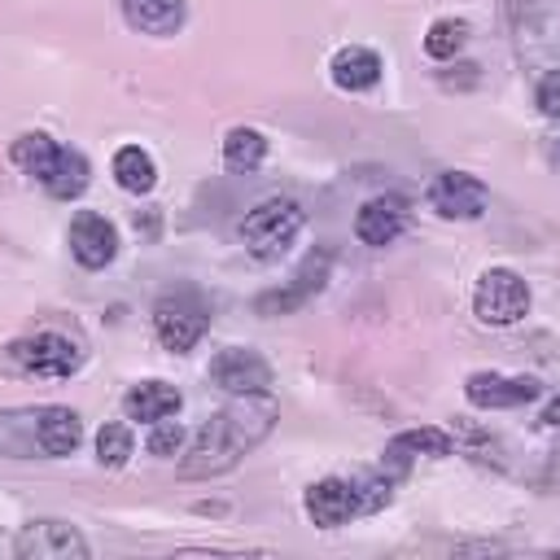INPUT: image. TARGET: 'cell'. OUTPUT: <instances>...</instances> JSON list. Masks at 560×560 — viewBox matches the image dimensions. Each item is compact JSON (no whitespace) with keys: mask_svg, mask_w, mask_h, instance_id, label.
I'll use <instances>...</instances> for the list:
<instances>
[{"mask_svg":"<svg viewBox=\"0 0 560 560\" xmlns=\"http://www.w3.org/2000/svg\"><path fill=\"white\" fill-rule=\"evenodd\" d=\"M534 101H538V109H542L547 118H560V70L542 74V83H538Z\"/></svg>","mask_w":560,"mask_h":560,"instance_id":"obj_25","label":"cell"},{"mask_svg":"<svg viewBox=\"0 0 560 560\" xmlns=\"http://www.w3.org/2000/svg\"><path fill=\"white\" fill-rule=\"evenodd\" d=\"M9 359L18 372L39 376V381H66L83 368V346L66 332H35L9 346Z\"/></svg>","mask_w":560,"mask_h":560,"instance_id":"obj_3","label":"cell"},{"mask_svg":"<svg viewBox=\"0 0 560 560\" xmlns=\"http://www.w3.org/2000/svg\"><path fill=\"white\" fill-rule=\"evenodd\" d=\"M79 442H83V420H79V411H70V407H39V411H35V446H39V455L61 459V455H70Z\"/></svg>","mask_w":560,"mask_h":560,"instance_id":"obj_13","label":"cell"},{"mask_svg":"<svg viewBox=\"0 0 560 560\" xmlns=\"http://www.w3.org/2000/svg\"><path fill=\"white\" fill-rule=\"evenodd\" d=\"M109 171H114L118 188H127V192H149V188L158 184V162H153V153L140 149V144H122V149L114 153Z\"/></svg>","mask_w":560,"mask_h":560,"instance_id":"obj_19","label":"cell"},{"mask_svg":"<svg viewBox=\"0 0 560 560\" xmlns=\"http://www.w3.org/2000/svg\"><path fill=\"white\" fill-rule=\"evenodd\" d=\"M464 394L481 411H503V407L534 402L538 398V381L534 376H503V372H472L464 381Z\"/></svg>","mask_w":560,"mask_h":560,"instance_id":"obj_10","label":"cell"},{"mask_svg":"<svg viewBox=\"0 0 560 560\" xmlns=\"http://www.w3.org/2000/svg\"><path fill=\"white\" fill-rule=\"evenodd\" d=\"M13 551H18L22 560H70V556L83 560V556H88V542H83V534H79L74 525H66V521H31V525H22Z\"/></svg>","mask_w":560,"mask_h":560,"instance_id":"obj_8","label":"cell"},{"mask_svg":"<svg viewBox=\"0 0 560 560\" xmlns=\"http://www.w3.org/2000/svg\"><path fill=\"white\" fill-rule=\"evenodd\" d=\"M402 232H407V201H402L398 192L372 197V201H363L359 214H354V236H359L363 245H372V249L394 245Z\"/></svg>","mask_w":560,"mask_h":560,"instance_id":"obj_12","label":"cell"},{"mask_svg":"<svg viewBox=\"0 0 560 560\" xmlns=\"http://www.w3.org/2000/svg\"><path fill=\"white\" fill-rule=\"evenodd\" d=\"M70 254H74V262L88 267V271L109 267L114 254H118V232H114V223H109L105 214H96V210H79L74 223H70Z\"/></svg>","mask_w":560,"mask_h":560,"instance_id":"obj_9","label":"cell"},{"mask_svg":"<svg viewBox=\"0 0 560 560\" xmlns=\"http://www.w3.org/2000/svg\"><path fill=\"white\" fill-rule=\"evenodd\" d=\"M302 508H306V516H311L315 525H324V529H337V525H346L350 516H363L354 477H350V481H346V477H324V481H315V486L306 490Z\"/></svg>","mask_w":560,"mask_h":560,"instance_id":"obj_11","label":"cell"},{"mask_svg":"<svg viewBox=\"0 0 560 560\" xmlns=\"http://www.w3.org/2000/svg\"><path fill=\"white\" fill-rule=\"evenodd\" d=\"M271 416H276V407L262 394H249L241 407H228V411L210 416L201 424V433L192 438V451L184 459V472L188 477H206V472L232 468L271 429Z\"/></svg>","mask_w":560,"mask_h":560,"instance_id":"obj_1","label":"cell"},{"mask_svg":"<svg viewBox=\"0 0 560 560\" xmlns=\"http://www.w3.org/2000/svg\"><path fill=\"white\" fill-rule=\"evenodd\" d=\"M179 389L175 385H166V381H140V385H131L127 394H122V411H127V420H144V424H153V420H171L175 411H179Z\"/></svg>","mask_w":560,"mask_h":560,"instance_id":"obj_14","label":"cell"},{"mask_svg":"<svg viewBox=\"0 0 560 560\" xmlns=\"http://www.w3.org/2000/svg\"><path fill=\"white\" fill-rule=\"evenodd\" d=\"M472 311H477L481 324L508 328V324L525 319V311H529V284L516 271H508V267H490V271H481L477 289H472Z\"/></svg>","mask_w":560,"mask_h":560,"instance_id":"obj_4","label":"cell"},{"mask_svg":"<svg viewBox=\"0 0 560 560\" xmlns=\"http://www.w3.org/2000/svg\"><path fill=\"white\" fill-rule=\"evenodd\" d=\"M206 324H210V311H206V302H201L197 293H166V298H158V306H153V332H158V341H162L166 350H175V354L192 350V346L201 341Z\"/></svg>","mask_w":560,"mask_h":560,"instance_id":"obj_5","label":"cell"},{"mask_svg":"<svg viewBox=\"0 0 560 560\" xmlns=\"http://www.w3.org/2000/svg\"><path fill=\"white\" fill-rule=\"evenodd\" d=\"M179 442H184V429L175 420H153V433H149V455H179Z\"/></svg>","mask_w":560,"mask_h":560,"instance_id":"obj_24","label":"cell"},{"mask_svg":"<svg viewBox=\"0 0 560 560\" xmlns=\"http://www.w3.org/2000/svg\"><path fill=\"white\" fill-rule=\"evenodd\" d=\"M451 446H455L451 433H442V429H433V424H424V429H407V433L389 438V446H385V464L402 472L411 455H433V459H442V455H451Z\"/></svg>","mask_w":560,"mask_h":560,"instance_id":"obj_17","label":"cell"},{"mask_svg":"<svg viewBox=\"0 0 560 560\" xmlns=\"http://www.w3.org/2000/svg\"><path fill=\"white\" fill-rule=\"evenodd\" d=\"M127 26L140 35H175L184 22V0H118Z\"/></svg>","mask_w":560,"mask_h":560,"instance_id":"obj_16","label":"cell"},{"mask_svg":"<svg viewBox=\"0 0 560 560\" xmlns=\"http://www.w3.org/2000/svg\"><path fill=\"white\" fill-rule=\"evenodd\" d=\"M328 70H332V83L341 92H368L381 79V57L372 48H363V44H346V48H337Z\"/></svg>","mask_w":560,"mask_h":560,"instance_id":"obj_15","label":"cell"},{"mask_svg":"<svg viewBox=\"0 0 560 560\" xmlns=\"http://www.w3.org/2000/svg\"><path fill=\"white\" fill-rule=\"evenodd\" d=\"M302 232V206L293 197H267L241 219V241L258 262H276Z\"/></svg>","mask_w":560,"mask_h":560,"instance_id":"obj_2","label":"cell"},{"mask_svg":"<svg viewBox=\"0 0 560 560\" xmlns=\"http://www.w3.org/2000/svg\"><path fill=\"white\" fill-rule=\"evenodd\" d=\"M542 424H551V429H560V394H556V398H551V402L542 407Z\"/></svg>","mask_w":560,"mask_h":560,"instance_id":"obj_26","label":"cell"},{"mask_svg":"<svg viewBox=\"0 0 560 560\" xmlns=\"http://www.w3.org/2000/svg\"><path fill=\"white\" fill-rule=\"evenodd\" d=\"M464 44H468V22H459V18H438L424 35V52L438 61H451Z\"/></svg>","mask_w":560,"mask_h":560,"instance_id":"obj_22","label":"cell"},{"mask_svg":"<svg viewBox=\"0 0 560 560\" xmlns=\"http://www.w3.org/2000/svg\"><path fill=\"white\" fill-rule=\"evenodd\" d=\"M57 149H61V144H57L52 136H44V131H26V136H18V140H13L9 158H13V166H22L26 175H35V179H39V175L48 171V162L57 158Z\"/></svg>","mask_w":560,"mask_h":560,"instance_id":"obj_21","label":"cell"},{"mask_svg":"<svg viewBox=\"0 0 560 560\" xmlns=\"http://www.w3.org/2000/svg\"><path fill=\"white\" fill-rule=\"evenodd\" d=\"M267 158V136L258 127H232L223 136V166L228 171H258Z\"/></svg>","mask_w":560,"mask_h":560,"instance_id":"obj_20","label":"cell"},{"mask_svg":"<svg viewBox=\"0 0 560 560\" xmlns=\"http://www.w3.org/2000/svg\"><path fill=\"white\" fill-rule=\"evenodd\" d=\"M210 381L223 389V394H236V398H249V394H267L271 385V368L258 350H245V346H228L210 359Z\"/></svg>","mask_w":560,"mask_h":560,"instance_id":"obj_6","label":"cell"},{"mask_svg":"<svg viewBox=\"0 0 560 560\" xmlns=\"http://www.w3.org/2000/svg\"><path fill=\"white\" fill-rule=\"evenodd\" d=\"M96 459H101V468H122L131 459V429L118 424V420L101 424V433H96Z\"/></svg>","mask_w":560,"mask_h":560,"instance_id":"obj_23","label":"cell"},{"mask_svg":"<svg viewBox=\"0 0 560 560\" xmlns=\"http://www.w3.org/2000/svg\"><path fill=\"white\" fill-rule=\"evenodd\" d=\"M424 197H429V210L442 219H477L490 201V188L468 171H442L433 175Z\"/></svg>","mask_w":560,"mask_h":560,"instance_id":"obj_7","label":"cell"},{"mask_svg":"<svg viewBox=\"0 0 560 560\" xmlns=\"http://www.w3.org/2000/svg\"><path fill=\"white\" fill-rule=\"evenodd\" d=\"M39 184H44V192H48V197H61V201L79 197V192L88 188V158L61 144V149H57V158L48 162V171L39 175Z\"/></svg>","mask_w":560,"mask_h":560,"instance_id":"obj_18","label":"cell"}]
</instances>
